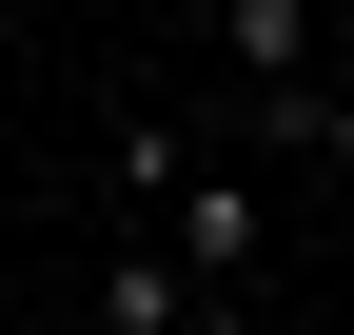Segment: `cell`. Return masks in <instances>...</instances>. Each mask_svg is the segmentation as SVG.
Masks as SVG:
<instances>
[{
    "instance_id": "obj_1",
    "label": "cell",
    "mask_w": 354,
    "mask_h": 335,
    "mask_svg": "<svg viewBox=\"0 0 354 335\" xmlns=\"http://www.w3.org/2000/svg\"><path fill=\"white\" fill-rule=\"evenodd\" d=\"M158 237H177L197 296H256V178H236V158H197V178L158 197Z\"/></svg>"
},
{
    "instance_id": "obj_2",
    "label": "cell",
    "mask_w": 354,
    "mask_h": 335,
    "mask_svg": "<svg viewBox=\"0 0 354 335\" xmlns=\"http://www.w3.org/2000/svg\"><path fill=\"white\" fill-rule=\"evenodd\" d=\"M315 39H335V0H216V60H236V99H295V79H335Z\"/></svg>"
}]
</instances>
